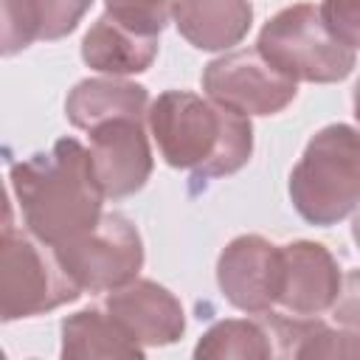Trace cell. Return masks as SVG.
<instances>
[{
    "label": "cell",
    "mask_w": 360,
    "mask_h": 360,
    "mask_svg": "<svg viewBox=\"0 0 360 360\" xmlns=\"http://www.w3.org/2000/svg\"><path fill=\"white\" fill-rule=\"evenodd\" d=\"M8 180L25 231L53 248L96 225L107 200L90 149L76 138H59L48 152L11 163Z\"/></svg>",
    "instance_id": "6da1fadb"
},
{
    "label": "cell",
    "mask_w": 360,
    "mask_h": 360,
    "mask_svg": "<svg viewBox=\"0 0 360 360\" xmlns=\"http://www.w3.org/2000/svg\"><path fill=\"white\" fill-rule=\"evenodd\" d=\"M146 121L160 158L197 180L236 174L253 155L250 118L188 90L160 93Z\"/></svg>",
    "instance_id": "7a4b0ae2"
},
{
    "label": "cell",
    "mask_w": 360,
    "mask_h": 360,
    "mask_svg": "<svg viewBox=\"0 0 360 360\" xmlns=\"http://www.w3.org/2000/svg\"><path fill=\"white\" fill-rule=\"evenodd\" d=\"M290 200L309 225H338L360 205V129H318L290 172Z\"/></svg>",
    "instance_id": "3957f363"
},
{
    "label": "cell",
    "mask_w": 360,
    "mask_h": 360,
    "mask_svg": "<svg viewBox=\"0 0 360 360\" xmlns=\"http://www.w3.org/2000/svg\"><path fill=\"white\" fill-rule=\"evenodd\" d=\"M259 53L292 82L332 84L352 73L354 48L346 45L323 20L321 6L295 3L273 14L256 42Z\"/></svg>",
    "instance_id": "277c9868"
},
{
    "label": "cell",
    "mask_w": 360,
    "mask_h": 360,
    "mask_svg": "<svg viewBox=\"0 0 360 360\" xmlns=\"http://www.w3.org/2000/svg\"><path fill=\"white\" fill-rule=\"evenodd\" d=\"M82 287L62 267L53 245L37 239L31 231H20L6 208L0 239V318L20 321L45 315L62 304H73Z\"/></svg>",
    "instance_id": "5b68a950"
},
{
    "label": "cell",
    "mask_w": 360,
    "mask_h": 360,
    "mask_svg": "<svg viewBox=\"0 0 360 360\" xmlns=\"http://www.w3.org/2000/svg\"><path fill=\"white\" fill-rule=\"evenodd\" d=\"M53 250L82 292L118 290L138 278L143 267L141 233L118 211L101 214L96 225L65 239Z\"/></svg>",
    "instance_id": "8992f818"
},
{
    "label": "cell",
    "mask_w": 360,
    "mask_h": 360,
    "mask_svg": "<svg viewBox=\"0 0 360 360\" xmlns=\"http://www.w3.org/2000/svg\"><path fill=\"white\" fill-rule=\"evenodd\" d=\"M202 90L222 107L242 115H276L292 104L298 87L276 70L259 48H242L211 59L202 70Z\"/></svg>",
    "instance_id": "52a82bcc"
},
{
    "label": "cell",
    "mask_w": 360,
    "mask_h": 360,
    "mask_svg": "<svg viewBox=\"0 0 360 360\" xmlns=\"http://www.w3.org/2000/svg\"><path fill=\"white\" fill-rule=\"evenodd\" d=\"M217 284L225 301L248 315L276 309L284 287L281 245H273L259 233L231 239L217 259Z\"/></svg>",
    "instance_id": "ba28073f"
},
{
    "label": "cell",
    "mask_w": 360,
    "mask_h": 360,
    "mask_svg": "<svg viewBox=\"0 0 360 360\" xmlns=\"http://www.w3.org/2000/svg\"><path fill=\"white\" fill-rule=\"evenodd\" d=\"M90 132V160L107 200L141 191L152 174V149L141 118H110Z\"/></svg>",
    "instance_id": "9c48e42d"
},
{
    "label": "cell",
    "mask_w": 360,
    "mask_h": 360,
    "mask_svg": "<svg viewBox=\"0 0 360 360\" xmlns=\"http://www.w3.org/2000/svg\"><path fill=\"white\" fill-rule=\"evenodd\" d=\"M104 309L143 349L177 343L186 332V312L177 295L149 278H132L129 284L110 290Z\"/></svg>",
    "instance_id": "30bf717a"
},
{
    "label": "cell",
    "mask_w": 360,
    "mask_h": 360,
    "mask_svg": "<svg viewBox=\"0 0 360 360\" xmlns=\"http://www.w3.org/2000/svg\"><path fill=\"white\" fill-rule=\"evenodd\" d=\"M284 253V287L278 307L290 315H323L332 312L340 287H343V273L338 259L329 253L326 245L298 239L281 245Z\"/></svg>",
    "instance_id": "8fae6325"
},
{
    "label": "cell",
    "mask_w": 360,
    "mask_h": 360,
    "mask_svg": "<svg viewBox=\"0 0 360 360\" xmlns=\"http://www.w3.org/2000/svg\"><path fill=\"white\" fill-rule=\"evenodd\" d=\"M90 6L93 0H3V53L14 56L37 39L68 37Z\"/></svg>",
    "instance_id": "7c38bea8"
},
{
    "label": "cell",
    "mask_w": 360,
    "mask_h": 360,
    "mask_svg": "<svg viewBox=\"0 0 360 360\" xmlns=\"http://www.w3.org/2000/svg\"><path fill=\"white\" fill-rule=\"evenodd\" d=\"M180 37L200 51H228L253 25L250 0H174L172 14Z\"/></svg>",
    "instance_id": "4fadbf2b"
},
{
    "label": "cell",
    "mask_w": 360,
    "mask_h": 360,
    "mask_svg": "<svg viewBox=\"0 0 360 360\" xmlns=\"http://www.w3.org/2000/svg\"><path fill=\"white\" fill-rule=\"evenodd\" d=\"M65 115L76 129H93L110 118H146L149 93L138 82L121 76L82 79L65 98Z\"/></svg>",
    "instance_id": "5bb4252c"
},
{
    "label": "cell",
    "mask_w": 360,
    "mask_h": 360,
    "mask_svg": "<svg viewBox=\"0 0 360 360\" xmlns=\"http://www.w3.org/2000/svg\"><path fill=\"white\" fill-rule=\"evenodd\" d=\"M158 56V37H143L124 28L107 11L90 25L82 39V59L87 68L107 76H132L152 68Z\"/></svg>",
    "instance_id": "9a60e30c"
},
{
    "label": "cell",
    "mask_w": 360,
    "mask_h": 360,
    "mask_svg": "<svg viewBox=\"0 0 360 360\" xmlns=\"http://www.w3.org/2000/svg\"><path fill=\"white\" fill-rule=\"evenodd\" d=\"M62 357H143V346L104 307H87L62 321Z\"/></svg>",
    "instance_id": "2e32d148"
},
{
    "label": "cell",
    "mask_w": 360,
    "mask_h": 360,
    "mask_svg": "<svg viewBox=\"0 0 360 360\" xmlns=\"http://www.w3.org/2000/svg\"><path fill=\"white\" fill-rule=\"evenodd\" d=\"M197 360H270L278 357L276 338L267 321L259 318H225L217 321L194 346Z\"/></svg>",
    "instance_id": "e0dca14e"
},
{
    "label": "cell",
    "mask_w": 360,
    "mask_h": 360,
    "mask_svg": "<svg viewBox=\"0 0 360 360\" xmlns=\"http://www.w3.org/2000/svg\"><path fill=\"white\" fill-rule=\"evenodd\" d=\"M104 6L112 20L143 37H160L174 14V0H104Z\"/></svg>",
    "instance_id": "ac0fdd59"
},
{
    "label": "cell",
    "mask_w": 360,
    "mask_h": 360,
    "mask_svg": "<svg viewBox=\"0 0 360 360\" xmlns=\"http://www.w3.org/2000/svg\"><path fill=\"white\" fill-rule=\"evenodd\" d=\"M321 14L346 45L360 48V0H323Z\"/></svg>",
    "instance_id": "d6986e66"
},
{
    "label": "cell",
    "mask_w": 360,
    "mask_h": 360,
    "mask_svg": "<svg viewBox=\"0 0 360 360\" xmlns=\"http://www.w3.org/2000/svg\"><path fill=\"white\" fill-rule=\"evenodd\" d=\"M332 318L338 326H346L360 335V270H349L343 276V287L332 307Z\"/></svg>",
    "instance_id": "ffe728a7"
},
{
    "label": "cell",
    "mask_w": 360,
    "mask_h": 360,
    "mask_svg": "<svg viewBox=\"0 0 360 360\" xmlns=\"http://www.w3.org/2000/svg\"><path fill=\"white\" fill-rule=\"evenodd\" d=\"M352 107H354V118L360 121V79L354 82V90H352Z\"/></svg>",
    "instance_id": "44dd1931"
},
{
    "label": "cell",
    "mask_w": 360,
    "mask_h": 360,
    "mask_svg": "<svg viewBox=\"0 0 360 360\" xmlns=\"http://www.w3.org/2000/svg\"><path fill=\"white\" fill-rule=\"evenodd\" d=\"M352 239H354V245H357V250H360V214L354 217V225H352Z\"/></svg>",
    "instance_id": "7402d4cb"
}]
</instances>
